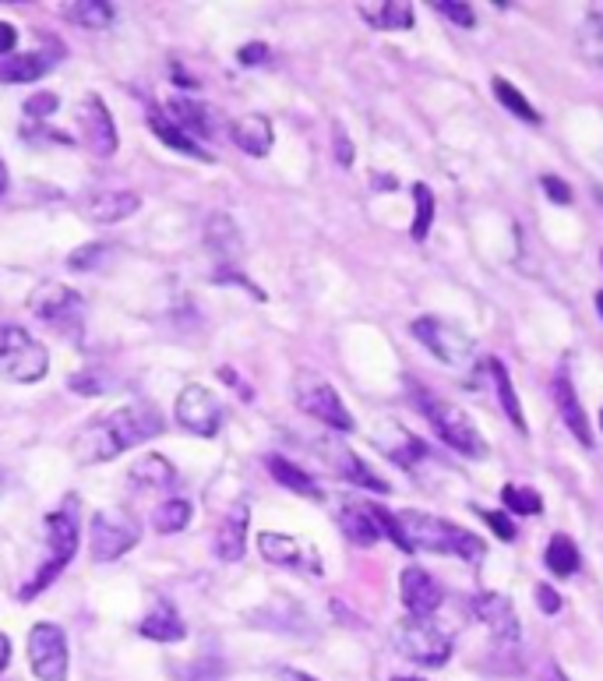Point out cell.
<instances>
[{
	"label": "cell",
	"mask_w": 603,
	"mask_h": 681,
	"mask_svg": "<svg viewBox=\"0 0 603 681\" xmlns=\"http://www.w3.org/2000/svg\"><path fill=\"white\" fill-rule=\"evenodd\" d=\"M279 681H318V678H311V674H304V671H297V667H279Z\"/></svg>",
	"instance_id": "obj_50"
},
{
	"label": "cell",
	"mask_w": 603,
	"mask_h": 681,
	"mask_svg": "<svg viewBox=\"0 0 603 681\" xmlns=\"http://www.w3.org/2000/svg\"><path fill=\"white\" fill-rule=\"evenodd\" d=\"M71 505L75 502H67V509H57V512L46 516V544H50V551H46V558L36 569V576L18 590V600H22V604H29L32 597H39V593H43L46 586H50L53 579L67 569V562L75 558L78 544H82V523H78V516H75Z\"/></svg>",
	"instance_id": "obj_3"
},
{
	"label": "cell",
	"mask_w": 603,
	"mask_h": 681,
	"mask_svg": "<svg viewBox=\"0 0 603 681\" xmlns=\"http://www.w3.org/2000/svg\"><path fill=\"white\" fill-rule=\"evenodd\" d=\"M103 258H110V247L106 244H85V247H78V251L67 255V269L71 272H92V269H99Z\"/></svg>",
	"instance_id": "obj_39"
},
{
	"label": "cell",
	"mask_w": 603,
	"mask_h": 681,
	"mask_svg": "<svg viewBox=\"0 0 603 681\" xmlns=\"http://www.w3.org/2000/svg\"><path fill=\"white\" fill-rule=\"evenodd\" d=\"M177 470L170 466V459L163 456H142L138 463L131 466V480L145 491H159V487H170Z\"/></svg>",
	"instance_id": "obj_32"
},
{
	"label": "cell",
	"mask_w": 603,
	"mask_h": 681,
	"mask_svg": "<svg viewBox=\"0 0 603 681\" xmlns=\"http://www.w3.org/2000/svg\"><path fill=\"white\" fill-rule=\"evenodd\" d=\"M487 375H491L494 396H498V403H501V410H505V417L515 424V431H522V435H526V413H522L519 396H515V385H512V378H508L505 364H501L498 357L487 360Z\"/></svg>",
	"instance_id": "obj_30"
},
{
	"label": "cell",
	"mask_w": 603,
	"mask_h": 681,
	"mask_svg": "<svg viewBox=\"0 0 603 681\" xmlns=\"http://www.w3.org/2000/svg\"><path fill=\"white\" fill-rule=\"evenodd\" d=\"M540 184H544V191L551 195V202L558 205H572V188H568L565 180L554 177V173H547V177H540Z\"/></svg>",
	"instance_id": "obj_44"
},
{
	"label": "cell",
	"mask_w": 603,
	"mask_h": 681,
	"mask_svg": "<svg viewBox=\"0 0 603 681\" xmlns=\"http://www.w3.org/2000/svg\"><path fill=\"white\" fill-rule=\"evenodd\" d=\"M142 209V195H134V191H99V195L85 198L82 212L99 226H113L120 219L134 216V212Z\"/></svg>",
	"instance_id": "obj_21"
},
{
	"label": "cell",
	"mask_w": 603,
	"mask_h": 681,
	"mask_svg": "<svg viewBox=\"0 0 603 681\" xmlns=\"http://www.w3.org/2000/svg\"><path fill=\"white\" fill-rule=\"evenodd\" d=\"M64 57H67V46L53 36H43V46H39V50L15 53V57L0 60V82H18V85L39 82V78L50 75Z\"/></svg>",
	"instance_id": "obj_14"
},
{
	"label": "cell",
	"mask_w": 603,
	"mask_h": 681,
	"mask_svg": "<svg viewBox=\"0 0 603 681\" xmlns=\"http://www.w3.org/2000/svg\"><path fill=\"white\" fill-rule=\"evenodd\" d=\"M385 537L395 540L402 551H431V554H455V558H469L480 562L484 558V544L473 533L459 530V526L445 523L427 512H388L385 516Z\"/></svg>",
	"instance_id": "obj_2"
},
{
	"label": "cell",
	"mask_w": 603,
	"mask_h": 681,
	"mask_svg": "<svg viewBox=\"0 0 603 681\" xmlns=\"http://www.w3.org/2000/svg\"><path fill=\"white\" fill-rule=\"evenodd\" d=\"M268 57H272V50L265 43H247L237 50V60L244 68H261V64H268Z\"/></svg>",
	"instance_id": "obj_42"
},
{
	"label": "cell",
	"mask_w": 603,
	"mask_h": 681,
	"mask_svg": "<svg viewBox=\"0 0 603 681\" xmlns=\"http://www.w3.org/2000/svg\"><path fill=\"white\" fill-rule=\"evenodd\" d=\"M8 664H11V639L0 632V671H8Z\"/></svg>",
	"instance_id": "obj_52"
},
{
	"label": "cell",
	"mask_w": 603,
	"mask_h": 681,
	"mask_svg": "<svg viewBox=\"0 0 603 681\" xmlns=\"http://www.w3.org/2000/svg\"><path fill=\"white\" fill-rule=\"evenodd\" d=\"M166 117L177 124L180 131H187L191 138H198V142H205V138L216 131V110L212 106H205L201 99H191V96H173L170 103H166Z\"/></svg>",
	"instance_id": "obj_20"
},
{
	"label": "cell",
	"mask_w": 603,
	"mask_h": 681,
	"mask_svg": "<svg viewBox=\"0 0 603 681\" xmlns=\"http://www.w3.org/2000/svg\"><path fill=\"white\" fill-rule=\"evenodd\" d=\"M413 198H417V219H413V240H427L434 223V195L427 184H413Z\"/></svg>",
	"instance_id": "obj_38"
},
{
	"label": "cell",
	"mask_w": 603,
	"mask_h": 681,
	"mask_svg": "<svg viewBox=\"0 0 603 681\" xmlns=\"http://www.w3.org/2000/svg\"><path fill=\"white\" fill-rule=\"evenodd\" d=\"M191 516H194L191 502H184V498H170V502L156 505V512H152V526H156L159 533H180V530H187Z\"/></svg>",
	"instance_id": "obj_36"
},
{
	"label": "cell",
	"mask_w": 603,
	"mask_h": 681,
	"mask_svg": "<svg viewBox=\"0 0 603 681\" xmlns=\"http://www.w3.org/2000/svg\"><path fill=\"white\" fill-rule=\"evenodd\" d=\"M551 399H554V406H558L561 420L568 424V431H572V435L579 438L582 445H593L586 410L579 406V396H575V389H572V382H568V375H554V382H551Z\"/></svg>",
	"instance_id": "obj_24"
},
{
	"label": "cell",
	"mask_w": 603,
	"mask_h": 681,
	"mask_svg": "<svg viewBox=\"0 0 603 681\" xmlns=\"http://www.w3.org/2000/svg\"><path fill=\"white\" fill-rule=\"evenodd\" d=\"M480 516H484V523L491 526V530L498 533L501 540H515V526L508 523V519L501 516V512H480Z\"/></svg>",
	"instance_id": "obj_46"
},
{
	"label": "cell",
	"mask_w": 603,
	"mask_h": 681,
	"mask_svg": "<svg viewBox=\"0 0 603 681\" xmlns=\"http://www.w3.org/2000/svg\"><path fill=\"white\" fill-rule=\"evenodd\" d=\"M547 565H551L554 576L568 579L579 572V547L572 544V537H565V533H558V537H551V544H547Z\"/></svg>",
	"instance_id": "obj_34"
},
{
	"label": "cell",
	"mask_w": 603,
	"mask_h": 681,
	"mask_svg": "<svg viewBox=\"0 0 603 681\" xmlns=\"http://www.w3.org/2000/svg\"><path fill=\"white\" fill-rule=\"evenodd\" d=\"M293 396H297V406L307 413V417L321 420V424L332 427V431H339V435L353 431V413L346 410L343 396H339V392H335L321 375H314V371H300L297 382H293Z\"/></svg>",
	"instance_id": "obj_7"
},
{
	"label": "cell",
	"mask_w": 603,
	"mask_h": 681,
	"mask_svg": "<svg viewBox=\"0 0 603 681\" xmlns=\"http://www.w3.org/2000/svg\"><path fill=\"white\" fill-rule=\"evenodd\" d=\"M163 413L149 403H131V406H117L110 413H99L89 424L82 427L71 442V456L82 466H96L106 459H117L120 452L134 449V445L149 442V438L163 435Z\"/></svg>",
	"instance_id": "obj_1"
},
{
	"label": "cell",
	"mask_w": 603,
	"mask_h": 681,
	"mask_svg": "<svg viewBox=\"0 0 603 681\" xmlns=\"http://www.w3.org/2000/svg\"><path fill=\"white\" fill-rule=\"evenodd\" d=\"M600 424H603V417H600Z\"/></svg>",
	"instance_id": "obj_56"
},
{
	"label": "cell",
	"mask_w": 603,
	"mask_h": 681,
	"mask_svg": "<svg viewBox=\"0 0 603 681\" xmlns=\"http://www.w3.org/2000/svg\"><path fill=\"white\" fill-rule=\"evenodd\" d=\"M265 466H268V473H272V477H276L283 487H290L293 494H300V498H311V502H321L318 480H314L307 470H300L297 463H290V459H283V456H265Z\"/></svg>",
	"instance_id": "obj_29"
},
{
	"label": "cell",
	"mask_w": 603,
	"mask_h": 681,
	"mask_svg": "<svg viewBox=\"0 0 603 681\" xmlns=\"http://www.w3.org/2000/svg\"><path fill=\"white\" fill-rule=\"evenodd\" d=\"M205 244L212 247V255H216L219 265L226 269H237L240 265V230L230 216H212L209 219V230H205Z\"/></svg>",
	"instance_id": "obj_26"
},
{
	"label": "cell",
	"mask_w": 603,
	"mask_h": 681,
	"mask_svg": "<svg viewBox=\"0 0 603 681\" xmlns=\"http://www.w3.org/2000/svg\"><path fill=\"white\" fill-rule=\"evenodd\" d=\"M50 371V353L22 325H0V378L15 385L43 382Z\"/></svg>",
	"instance_id": "obj_4"
},
{
	"label": "cell",
	"mask_w": 603,
	"mask_h": 681,
	"mask_svg": "<svg viewBox=\"0 0 603 681\" xmlns=\"http://www.w3.org/2000/svg\"><path fill=\"white\" fill-rule=\"evenodd\" d=\"M138 632H142L145 639H152V643H180V639L187 636V625L177 614V607L166 604V600H156L152 611L138 622Z\"/></svg>",
	"instance_id": "obj_23"
},
{
	"label": "cell",
	"mask_w": 603,
	"mask_h": 681,
	"mask_svg": "<svg viewBox=\"0 0 603 681\" xmlns=\"http://www.w3.org/2000/svg\"><path fill=\"white\" fill-rule=\"evenodd\" d=\"M332 466H335V473H339L343 480H350L353 487H367V491H378V494L392 491L388 480H381L378 473H374L371 466H367L364 459L350 449H332Z\"/></svg>",
	"instance_id": "obj_28"
},
{
	"label": "cell",
	"mask_w": 603,
	"mask_h": 681,
	"mask_svg": "<svg viewBox=\"0 0 603 681\" xmlns=\"http://www.w3.org/2000/svg\"><path fill=\"white\" fill-rule=\"evenodd\" d=\"M247 526H251V509L247 502H237L223 519H219L216 530V558L219 562H240L247 551Z\"/></svg>",
	"instance_id": "obj_19"
},
{
	"label": "cell",
	"mask_w": 603,
	"mask_h": 681,
	"mask_svg": "<svg viewBox=\"0 0 603 681\" xmlns=\"http://www.w3.org/2000/svg\"><path fill=\"white\" fill-rule=\"evenodd\" d=\"M230 138L240 152L261 159L268 156V149L276 142V131H272V120H268L265 113H244V117H237L230 124Z\"/></svg>",
	"instance_id": "obj_22"
},
{
	"label": "cell",
	"mask_w": 603,
	"mask_h": 681,
	"mask_svg": "<svg viewBox=\"0 0 603 681\" xmlns=\"http://www.w3.org/2000/svg\"><path fill=\"white\" fill-rule=\"evenodd\" d=\"M57 106H60L57 92H32V96L22 103V110H25V117H29V124H46V117L57 113Z\"/></svg>",
	"instance_id": "obj_40"
},
{
	"label": "cell",
	"mask_w": 603,
	"mask_h": 681,
	"mask_svg": "<svg viewBox=\"0 0 603 681\" xmlns=\"http://www.w3.org/2000/svg\"><path fill=\"white\" fill-rule=\"evenodd\" d=\"M71 389H75V392H89V396H96V392L103 389V385H99L92 375H85V378H82V375H75V378H71Z\"/></svg>",
	"instance_id": "obj_49"
},
{
	"label": "cell",
	"mask_w": 603,
	"mask_h": 681,
	"mask_svg": "<svg viewBox=\"0 0 603 681\" xmlns=\"http://www.w3.org/2000/svg\"><path fill=\"white\" fill-rule=\"evenodd\" d=\"M335 159L343 166H350L353 163V145H350V138H346V131L335 124Z\"/></svg>",
	"instance_id": "obj_47"
},
{
	"label": "cell",
	"mask_w": 603,
	"mask_h": 681,
	"mask_svg": "<svg viewBox=\"0 0 603 681\" xmlns=\"http://www.w3.org/2000/svg\"><path fill=\"white\" fill-rule=\"evenodd\" d=\"M29 664L39 681H67L71 653H67V636L60 625L36 622L29 632Z\"/></svg>",
	"instance_id": "obj_11"
},
{
	"label": "cell",
	"mask_w": 603,
	"mask_h": 681,
	"mask_svg": "<svg viewBox=\"0 0 603 681\" xmlns=\"http://www.w3.org/2000/svg\"><path fill=\"white\" fill-rule=\"evenodd\" d=\"M420 410H424V417L431 420V427L438 431L441 442L452 445L455 452H462L466 459L487 456L484 438H480L477 424L466 417V410H459V406L445 403V399H434V396H420Z\"/></svg>",
	"instance_id": "obj_6"
},
{
	"label": "cell",
	"mask_w": 603,
	"mask_h": 681,
	"mask_svg": "<svg viewBox=\"0 0 603 681\" xmlns=\"http://www.w3.org/2000/svg\"><path fill=\"white\" fill-rule=\"evenodd\" d=\"M142 526L124 512H96L89 523V551L96 562H117L138 544Z\"/></svg>",
	"instance_id": "obj_10"
},
{
	"label": "cell",
	"mask_w": 603,
	"mask_h": 681,
	"mask_svg": "<svg viewBox=\"0 0 603 681\" xmlns=\"http://www.w3.org/2000/svg\"><path fill=\"white\" fill-rule=\"evenodd\" d=\"M501 498H505V505L515 512V516H536V512L544 509V498H540L533 487L508 484L505 491H501Z\"/></svg>",
	"instance_id": "obj_37"
},
{
	"label": "cell",
	"mask_w": 603,
	"mask_h": 681,
	"mask_svg": "<svg viewBox=\"0 0 603 681\" xmlns=\"http://www.w3.org/2000/svg\"><path fill=\"white\" fill-rule=\"evenodd\" d=\"M22 138H29V142H60V145H71V138H67L64 131H53V128H46V124H25Z\"/></svg>",
	"instance_id": "obj_43"
},
{
	"label": "cell",
	"mask_w": 603,
	"mask_h": 681,
	"mask_svg": "<svg viewBox=\"0 0 603 681\" xmlns=\"http://www.w3.org/2000/svg\"><path fill=\"white\" fill-rule=\"evenodd\" d=\"M149 128H152V135L159 138L163 145H170V149H177L180 156H187V159H201V163H212V152H205L201 149V142L198 138H191L187 131H180L177 124H173L170 117H166L159 106H152L149 110Z\"/></svg>",
	"instance_id": "obj_25"
},
{
	"label": "cell",
	"mask_w": 603,
	"mask_h": 681,
	"mask_svg": "<svg viewBox=\"0 0 603 681\" xmlns=\"http://www.w3.org/2000/svg\"><path fill=\"white\" fill-rule=\"evenodd\" d=\"M399 593H402V604L413 618H431L434 611L441 607V586L434 583V576L427 569H402L399 576Z\"/></svg>",
	"instance_id": "obj_17"
},
{
	"label": "cell",
	"mask_w": 603,
	"mask_h": 681,
	"mask_svg": "<svg viewBox=\"0 0 603 681\" xmlns=\"http://www.w3.org/2000/svg\"><path fill=\"white\" fill-rule=\"evenodd\" d=\"M491 92H494V99H498L508 113H515V117L526 120V124H540V110H536V106L529 103V99L522 96V92L515 89L508 78H491Z\"/></svg>",
	"instance_id": "obj_33"
},
{
	"label": "cell",
	"mask_w": 603,
	"mask_h": 681,
	"mask_svg": "<svg viewBox=\"0 0 603 681\" xmlns=\"http://www.w3.org/2000/svg\"><path fill=\"white\" fill-rule=\"evenodd\" d=\"M392 681H424V678H392Z\"/></svg>",
	"instance_id": "obj_55"
},
{
	"label": "cell",
	"mask_w": 603,
	"mask_h": 681,
	"mask_svg": "<svg viewBox=\"0 0 603 681\" xmlns=\"http://www.w3.org/2000/svg\"><path fill=\"white\" fill-rule=\"evenodd\" d=\"M258 551H261V558L272 565H286V569H300V572H311V576H321L318 551L307 547L304 540H297V537H286V533H276V530H261Z\"/></svg>",
	"instance_id": "obj_15"
},
{
	"label": "cell",
	"mask_w": 603,
	"mask_h": 681,
	"mask_svg": "<svg viewBox=\"0 0 603 681\" xmlns=\"http://www.w3.org/2000/svg\"><path fill=\"white\" fill-rule=\"evenodd\" d=\"M410 332L434 353V357L445 360V364H452V367L469 364V357H473V339H469L462 329H455L452 322H445V318H434V315L417 318V322L410 325Z\"/></svg>",
	"instance_id": "obj_12"
},
{
	"label": "cell",
	"mask_w": 603,
	"mask_h": 681,
	"mask_svg": "<svg viewBox=\"0 0 603 681\" xmlns=\"http://www.w3.org/2000/svg\"><path fill=\"white\" fill-rule=\"evenodd\" d=\"M173 417H177L180 427H187L191 435L201 438H216L226 424V406L209 385H184L177 396V406H173Z\"/></svg>",
	"instance_id": "obj_8"
},
{
	"label": "cell",
	"mask_w": 603,
	"mask_h": 681,
	"mask_svg": "<svg viewBox=\"0 0 603 681\" xmlns=\"http://www.w3.org/2000/svg\"><path fill=\"white\" fill-rule=\"evenodd\" d=\"M395 650L420 667H441L452 657V636L431 622V618H402L392 632Z\"/></svg>",
	"instance_id": "obj_5"
},
{
	"label": "cell",
	"mask_w": 603,
	"mask_h": 681,
	"mask_svg": "<svg viewBox=\"0 0 603 681\" xmlns=\"http://www.w3.org/2000/svg\"><path fill=\"white\" fill-rule=\"evenodd\" d=\"M431 8L438 11V15H445L448 22H455L459 29H473V25H477L473 8H469V4H459V0H434Z\"/></svg>",
	"instance_id": "obj_41"
},
{
	"label": "cell",
	"mask_w": 603,
	"mask_h": 681,
	"mask_svg": "<svg viewBox=\"0 0 603 681\" xmlns=\"http://www.w3.org/2000/svg\"><path fill=\"white\" fill-rule=\"evenodd\" d=\"M78 128H82V142L92 156L106 159L117 152V145H120L117 124H113L110 106L103 103L99 92H85V99L78 103Z\"/></svg>",
	"instance_id": "obj_13"
},
{
	"label": "cell",
	"mask_w": 603,
	"mask_h": 681,
	"mask_svg": "<svg viewBox=\"0 0 603 681\" xmlns=\"http://www.w3.org/2000/svg\"><path fill=\"white\" fill-rule=\"evenodd\" d=\"M540 681H572V678H568V674L561 671L558 664H547V667H544V674H540Z\"/></svg>",
	"instance_id": "obj_51"
},
{
	"label": "cell",
	"mask_w": 603,
	"mask_h": 681,
	"mask_svg": "<svg viewBox=\"0 0 603 681\" xmlns=\"http://www.w3.org/2000/svg\"><path fill=\"white\" fill-rule=\"evenodd\" d=\"M64 18L82 25V29H106V25H113L117 11L106 0H75V4H64Z\"/></svg>",
	"instance_id": "obj_31"
},
{
	"label": "cell",
	"mask_w": 603,
	"mask_h": 681,
	"mask_svg": "<svg viewBox=\"0 0 603 681\" xmlns=\"http://www.w3.org/2000/svg\"><path fill=\"white\" fill-rule=\"evenodd\" d=\"M15 43H18V29L11 22H0V60L15 50Z\"/></svg>",
	"instance_id": "obj_48"
},
{
	"label": "cell",
	"mask_w": 603,
	"mask_h": 681,
	"mask_svg": "<svg viewBox=\"0 0 603 681\" xmlns=\"http://www.w3.org/2000/svg\"><path fill=\"white\" fill-rule=\"evenodd\" d=\"M360 18L374 29L406 32L413 29V4L406 0H381V4H360Z\"/></svg>",
	"instance_id": "obj_27"
},
{
	"label": "cell",
	"mask_w": 603,
	"mask_h": 681,
	"mask_svg": "<svg viewBox=\"0 0 603 681\" xmlns=\"http://www.w3.org/2000/svg\"><path fill=\"white\" fill-rule=\"evenodd\" d=\"M385 509H378V505L371 502H357V498H350V502L339 505V530L346 533V540L357 547H374L381 537H385Z\"/></svg>",
	"instance_id": "obj_16"
},
{
	"label": "cell",
	"mask_w": 603,
	"mask_h": 681,
	"mask_svg": "<svg viewBox=\"0 0 603 681\" xmlns=\"http://www.w3.org/2000/svg\"><path fill=\"white\" fill-rule=\"evenodd\" d=\"M473 614L494 632V639H501V643H508V646L519 643V636H522L519 614H515V607L508 597H501V593H480V597L473 600Z\"/></svg>",
	"instance_id": "obj_18"
},
{
	"label": "cell",
	"mask_w": 603,
	"mask_h": 681,
	"mask_svg": "<svg viewBox=\"0 0 603 681\" xmlns=\"http://www.w3.org/2000/svg\"><path fill=\"white\" fill-rule=\"evenodd\" d=\"M575 46H579V53L589 60V64L603 68V15H600V11H593V15L582 18Z\"/></svg>",
	"instance_id": "obj_35"
},
{
	"label": "cell",
	"mask_w": 603,
	"mask_h": 681,
	"mask_svg": "<svg viewBox=\"0 0 603 681\" xmlns=\"http://www.w3.org/2000/svg\"><path fill=\"white\" fill-rule=\"evenodd\" d=\"M596 311H600V318H603V293H596Z\"/></svg>",
	"instance_id": "obj_54"
},
{
	"label": "cell",
	"mask_w": 603,
	"mask_h": 681,
	"mask_svg": "<svg viewBox=\"0 0 603 681\" xmlns=\"http://www.w3.org/2000/svg\"><path fill=\"white\" fill-rule=\"evenodd\" d=\"M536 604H540V611H544V614H558L561 611V597L547 583L536 586Z\"/></svg>",
	"instance_id": "obj_45"
},
{
	"label": "cell",
	"mask_w": 603,
	"mask_h": 681,
	"mask_svg": "<svg viewBox=\"0 0 603 681\" xmlns=\"http://www.w3.org/2000/svg\"><path fill=\"white\" fill-rule=\"evenodd\" d=\"M8 184H11V180H8V163H4V156H0V198L8 195Z\"/></svg>",
	"instance_id": "obj_53"
},
{
	"label": "cell",
	"mask_w": 603,
	"mask_h": 681,
	"mask_svg": "<svg viewBox=\"0 0 603 681\" xmlns=\"http://www.w3.org/2000/svg\"><path fill=\"white\" fill-rule=\"evenodd\" d=\"M29 311L46 325H57L60 332H78L85 325V300L78 290L64 283H43L32 290Z\"/></svg>",
	"instance_id": "obj_9"
}]
</instances>
